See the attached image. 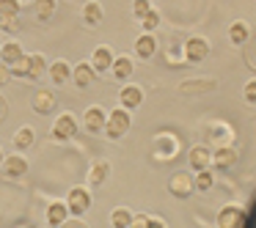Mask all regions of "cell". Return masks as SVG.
Returning a JSON list of instances; mask_svg holds the SVG:
<instances>
[{
    "mask_svg": "<svg viewBox=\"0 0 256 228\" xmlns=\"http://www.w3.org/2000/svg\"><path fill=\"white\" fill-rule=\"evenodd\" d=\"M130 127H132V116L118 107V110H110V116H108L105 135H108V138H113V140H118V138H124V135L130 132Z\"/></svg>",
    "mask_w": 256,
    "mask_h": 228,
    "instance_id": "1",
    "label": "cell"
},
{
    "mask_svg": "<svg viewBox=\"0 0 256 228\" xmlns=\"http://www.w3.org/2000/svg\"><path fill=\"white\" fill-rule=\"evenodd\" d=\"M66 209H69V215H74V217L86 215V212L91 209V193L86 187H72L66 195Z\"/></svg>",
    "mask_w": 256,
    "mask_h": 228,
    "instance_id": "2",
    "label": "cell"
},
{
    "mask_svg": "<svg viewBox=\"0 0 256 228\" xmlns=\"http://www.w3.org/2000/svg\"><path fill=\"white\" fill-rule=\"evenodd\" d=\"M78 135V121H74L72 113H61V116L56 118V124H52V138L56 140H69Z\"/></svg>",
    "mask_w": 256,
    "mask_h": 228,
    "instance_id": "3",
    "label": "cell"
},
{
    "mask_svg": "<svg viewBox=\"0 0 256 228\" xmlns=\"http://www.w3.org/2000/svg\"><path fill=\"white\" fill-rule=\"evenodd\" d=\"M210 55V41L201 39V36H193V39L184 44V58H188L190 63H198L204 61V58Z\"/></svg>",
    "mask_w": 256,
    "mask_h": 228,
    "instance_id": "4",
    "label": "cell"
},
{
    "mask_svg": "<svg viewBox=\"0 0 256 228\" xmlns=\"http://www.w3.org/2000/svg\"><path fill=\"white\" fill-rule=\"evenodd\" d=\"M113 61H116V55L110 52V47H96L88 63H91V69H94V74H105V72H110Z\"/></svg>",
    "mask_w": 256,
    "mask_h": 228,
    "instance_id": "5",
    "label": "cell"
},
{
    "mask_svg": "<svg viewBox=\"0 0 256 228\" xmlns=\"http://www.w3.org/2000/svg\"><path fill=\"white\" fill-rule=\"evenodd\" d=\"M118 102H122V110H135V107H140V102H144V91H140V85H124L122 91H118Z\"/></svg>",
    "mask_w": 256,
    "mask_h": 228,
    "instance_id": "6",
    "label": "cell"
},
{
    "mask_svg": "<svg viewBox=\"0 0 256 228\" xmlns=\"http://www.w3.org/2000/svg\"><path fill=\"white\" fill-rule=\"evenodd\" d=\"M83 121H86V129H88V132H105V121H108V113L102 110L100 105H91L88 110H86Z\"/></svg>",
    "mask_w": 256,
    "mask_h": 228,
    "instance_id": "7",
    "label": "cell"
},
{
    "mask_svg": "<svg viewBox=\"0 0 256 228\" xmlns=\"http://www.w3.org/2000/svg\"><path fill=\"white\" fill-rule=\"evenodd\" d=\"M168 190H171V195H176V198H188L190 193H193V176H188V173H174L171 182H168Z\"/></svg>",
    "mask_w": 256,
    "mask_h": 228,
    "instance_id": "8",
    "label": "cell"
},
{
    "mask_svg": "<svg viewBox=\"0 0 256 228\" xmlns=\"http://www.w3.org/2000/svg\"><path fill=\"white\" fill-rule=\"evenodd\" d=\"M3 173H6L8 179H22L25 173H28V160H25L22 154H12L3 160Z\"/></svg>",
    "mask_w": 256,
    "mask_h": 228,
    "instance_id": "9",
    "label": "cell"
},
{
    "mask_svg": "<svg viewBox=\"0 0 256 228\" xmlns=\"http://www.w3.org/2000/svg\"><path fill=\"white\" fill-rule=\"evenodd\" d=\"M30 105H34V110L39 113V116H47V113L56 110V94L47 91V88H39L34 94V102H30Z\"/></svg>",
    "mask_w": 256,
    "mask_h": 228,
    "instance_id": "10",
    "label": "cell"
},
{
    "mask_svg": "<svg viewBox=\"0 0 256 228\" xmlns=\"http://www.w3.org/2000/svg\"><path fill=\"white\" fill-rule=\"evenodd\" d=\"M188 160H190V168L198 173V171H210L212 154H210V149H206V146H193V149H190V154H188Z\"/></svg>",
    "mask_w": 256,
    "mask_h": 228,
    "instance_id": "11",
    "label": "cell"
},
{
    "mask_svg": "<svg viewBox=\"0 0 256 228\" xmlns=\"http://www.w3.org/2000/svg\"><path fill=\"white\" fill-rule=\"evenodd\" d=\"M66 220H69L66 204H64V201H52V204L47 206V226H50V228H61Z\"/></svg>",
    "mask_w": 256,
    "mask_h": 228,
    "instance_id": "12",
    "label": "cell"
},
{
    "mask_svg": "<svg viewBox=\"0 0 256 228\" xmlns=\"http://www.w3.org/2000/svg\"><path fill=\"white\" fill-rule=\"evenodd\" d=\"M94 69H91V63L88 61H80L78 66H72V80H74V85L78 88H88L91 83H94Z\"/></svg>",
    "mask_w": 256,
    "mask_h": 228,
    "instance_id": "13",
    "label": "cell"
},
{
    "mask_svg": "<svg viewBox=\"0 0 256 228\" xmlns=\"http://www.w3.org/2000/svg\"><path fill=\"white\" fill-rule=\"evenodd\" d=\"M22 58H25L22 44H17V41H6V44L0 47V63H6L8 69H12L14 63H20Z\"/></svg>",
    "mask_w": 256,
    "mask_h": 228,
    "instance_id": "14",
    "label": "cell"
},
{
    "mask_svg": "<svg viewBox=\"0 0 256 228\" xmlns=\"http://www.w3.org/2000/svg\"><path fill=\"white\" fill-rule=\"evenodd\" d=\"M242 209L240 206H226V209H220V217H218V223H220V228H242Z\"/></svg>",
    "mask_w": 256,
    "mask_h": 228,
    "instance_id": "15",
    "label": "cell"
},
{
    "mask_svg": "<svg viewBox=\"0 0 256 228\" xmlns=\"http://www.w3.org/2000/svg\"><path fill=\"white\" fill-rule=\"evenodd\" d=\"M154 52H157V39H154V33H140L138 41H135V55L146 61V58H154Z\"/></svg>",
    "mask_w": 256,
    "mask_h": 228,
    "instance_id": "16",
    "label": "cell"
},
{
    "mask_svg": "<svg viewBox=\"0 0 256 228\" xmlns=\"http://www.w3.org/2000/svg\"><path fill=\"white\" fill-rule=\"evenodd\" d=\"M47 72H50V80L56 85H66V80H72V66L66 61H52Z\"/></svg>",
    "mask_w": 256,
    "mask_h": 228,
    "instance_id": "17",
    "label": "cell"
},
{
    "mask_svg": "<svg viewBox=\"0 0 256 228\" xmlns=\"http://www.w3.org/2000/svg\"><path fill=\"white\" fill-rule=\"evenodd\" d=\"M179 149V140H174L171 135H160V138L154 140V154L160 157V160H168V157H174Z\"/></svg>",
    "mask_w": 256,
    "mask_h": 228,
    "instance_id": "18",
    "label": "cell"
},
{
    "mask_svg": "<svg viewBox=\"0 0 256 228\" xmlns=\"http://www.w3.org/2000/svg\"><path fill=\"white\" fill-rule=\"evenodd\" d=\"M234 162H237V151L232 149V146H220V149L215 151V154H212V165L215 168H232Z\"/></svg>",
    "mask_w": 256,
    "mask_h": 228,
    "instance_id": "19",
    "label": "cell"
},
{
    "mask_svg": "<svg viewBox=\"0 0 256 228\" xmlns=\"http://www.w3.org/2000/svg\"><path fill=\"white\" fill-rule=\"evenodd\" d=\"M102 17H105V11H102V3H96V0H88V3L83 6V19H86V25L96 28V25L102 22Z\"/></svg>",
    "mask_w": 256,
    "mask_h": 228,
    "instance_id": "20",
    "label": "cell"
},
{
    "mask_svg": "<svg viewBox=\"0 0 256 228\" xmlns=\"http://www.w3.org/2000/svg\"><path fill=\"white\" fill-rule=\"evenodd\" d=\"M132 58L130 55H116V61H113V66H110V72H113V77L116 80H127L130 74H132Z\"/></svg>",
    "mask_w": 256,
    "mask_h": 228,
    "instance_id": "21",
    "label": "cell"
},
{
    "mask_svg": "<svg viewBox=\"0 0 256 228\" xmlns=\"http://www.w3.org/2000/svg\"><path fill=\"white\" fill-rule=\"evenodd\" d=\"M108 176H110V162L100 160V162H94V165H91V171H88V182L94 184V187L105 184V179H108Z\"/></svg>",
    "mask_w": 256,
    "mask_h": 228,
    "instance_id": "22",
    "label": "cell"
},
{
    "mask_svg": "<svg viewBox=\"0 0 256 228\" xmlns=\"http://www.w3.org/2000/svg\"><path fill=\"white\" fill-rule=\"evenodd\" d=\"M34 138H36L34 127H20L17 132H14V149H17V151L30 149V146H34Z\"/></svg>",
    "mask_w": 256,
    "mask_h": 228,
    "instance_id": "23",
    "label": "cell"
},
{
    "mask_svg": "<svg viewBox=\"0 0 256 228\" xmlns=\"http://www.w3.org/2000/svg\"><path fill=\"white\" fill-rule=\"evenodd\" d=\"M110 226H113V228H130V226H132V212L124 209V206L113 209V212H110Z\"/></svg>",
    "mask_w": 256,
    "mask_h": 228,
    "instance_id": "24",
    "label": "cell"
},
{
    "mask_svg": "<svg viewBox=\"0 0 256 228\" xmlns=\"http://www.w3.org/2000/svg\"><path fill=\"white\" fill-rule=\"evenodd\" d=\"M228 39H232V44H245V41H248V25H245L242 19L232 22V28H228Z\"/></svg>",
    "mask_w": 256,
    "mask_h": 228,
    "instance_id": "25",
    "label": "cell"
},
{
    "mask_svg": "<svg viewBox=\"0 0 256 228\" xmlns=\"http://www.w3.org/2000/svg\"><path fill=\"white\" fill-rule=\"evenodd\" d=\"M28 58H30L28 77H30V80H39L42 74H44V69H47V61H44V55H39V52H34V55H28Z\"/></svg>",
    "mask_w": 256,
    "mask_h": 228,
    "instance_id": "26",
    "label": "cell"
},
{
    "mask_svg": "<svg viewBox=\"0 0 256 228\" xmlns=\"http://www.w3.org/2000/svg\"><path fill=\"white\" fill-rule=\"evenodd\" d=\"M212 184H215V176H212V171H198V176L193 179V187L201 190V193L212 190Z\"/></svg>",
    "mask_w": 256,
    "mask_h": 228,
    "instance_id": "27",
    "label": "cell"
},
{
    "mask_svg": "<svg viewBox=\"0 0 256 228\" xmlns=\"http://www.w3.org/2000/svg\"><path fill=\"white\" fill-rule=\"evenodd\" d=\"M52 11H56V0H39V3H36V17H39V22L50 19Z\"/></svg>",
    "mask_w": 256,
    "mask_h": 228,
    "instance_id": "28",
    "label": "cell"
},
{
    "mask_svg": "<svg viewBox=\"0 0 256 228\" xmlns=\"http://www.w3.org/2000/svg\"><path fill=\"white\" fill-rule=\"evenodd\" d=\"M140 25H144V30H146V33H152V30H154L157 25H160V14H157L154 8H152V11L146 14V17H140Z\"/></svg>",
    "mask_w": 256,
    "mask_h": 228,
    "instance_id": "29",
    "label": "cell"
},
{
    "mask_svg": "<svg viewBox=\"0 0 256 228\" xmlns=\"http://www.w3.org/2000/svg\"><path fill=\"white\" fill-rule=\"evenodd\" d=\"M0 14L3 17H20V3H14V0H0Z\"/></svg>",
    "mask_w": 256,
    "mask_h": 228,
    "instance_id": "30",
    "label": "cell"
},
{
    "mask_svg": "<svg viewBox=\"0 0 256 228\" xmlns=\"http://www.w3.org/2000/svg\"><path fill=\"white\" fill-rule=\"evenodd\" d=\"M28 69H30V58L25 55L20 63H14V66H12V77H28Z\"/></svg>",
    "mask_w": 256,
    "mask_h": 228,
    "instance_id": "31",
    "label": "cell"
},
{
    "mask_svg": "<svg viewBox=\"0 0 256 228\" xmlns=\"http://www.w3.org/2000/svg\"><path fill=\"white\" fill-rule=\"evenodd\" d=\"M228 135H232V132H228V127H226V124H215V127H212V138H215L218 143H223V146H226Z\"/></svg>",
    "mask_w": 256,
    "mask_h": 228,
    "instance_id": "32",
    "label": "cell"
},
{
    "mask_svg": "<svg viewBox=\"0 0 256 228\" xmlns=\"http://www.w3.org/2000/svg\"><path fill=\"white\" fill-rule=\"evenodd\" d=\"M0 30H8V33L20 30V17H3L0 14Z\"/></svg>",
    "mask_w": 256,
    "mask_h": 228,
    "instance_id": "33",
    "label": "cell"
},
{
    "mask_svg": "<svg viewBox=\"0 0 256 228\" xmlns=\"http://www.w3.org/2000/svg\"><path fill=\"white\" fill-rule=\"evenodd\" d=\"M242 96H245V102H250V105H256V80H248V83H245V88H242Z\"/></svg>",
    "mask_w": 256,
    "mask_h": 228,
    "instance_id": "34",
    "label": "cell"
},
{
    "mask_svg": "<svg viewBox=\"0 0 256 228\" xmlns=\"http://www.w3.org/2000/svg\"><path fill=\"white\" fill-rule=\"evenodd\" d=\"M149 11H152L149 0H135V6H132V14H135V17H146Z\"/></svg>",
    "mask_w": 256,
    "mask_h": 228,
    "instance_id": "35",
    "label": "cell"
},
{
    "mask_svg": "<svg viewBox=\"0 0 256 228\" xmlns=\"http://www.w3.org/2000/svg\"><path fill=\"white\" fill-rule=\"evenodd\" d=\"M196 88H198V91L212 88V80H204V83H190V80H188V83H182V91H184V94H188V91H196Z\"/></svg>",
    "mask_w": 256,
    "mask_h": 228,
    "instance_id": "36",
    "label": "cell"
},
{
    "mask_svg": "<svg viewBox=\"0 0 256 228\" xmlns=\"http://www.w3.org/2000/svg\"><path fill=\"white\" fill-rule=\"evenodd\" d=\"M8 80H12V69H8L6 63H0V85H6Z\"/></svg>",
    "mask_w": 256,
    "mask_h": 228,
    "instance_id": "37",
    "label": "cell"
},
{
    "mask_svg": "<svg viewBox=\"0 0 256 228\" xmlns=\"http://www.w3.org/2000/svg\"><path fill=\"white\" fill-rule=\"evenodd\" d=\"M146 228H166V223H162V217H149L146 215Z\"/></svg>",
    "mask_w": 256,
    "mask_h": 228,
    "instance_id": "38",
    "label": "cell"
},
{
    "mask_svg": "<svg viewBox=\"0 0 256 228\" xmlns=\"http://www.w3.org/2000/svg\"><path fill=\"white\" fill-rule=\"evenodd\" d=\"M61 228H86L83 226V223H80V220H66V223H64V226Z\"/></svg>",
    "mask_w": 256,
    "mask_h": 228,
    "instance_id": "39",
    "label": "cell"
},
{
    "mask_svg": "<svg viewBox=\"0 0 256 228\" xmlns=\"http://www.w3.org/2000/svg\"><path fill=\"white\" fill-rule=\"evenodd\" d=\"M6 113H8V105H6V99H3V96H0V121H3V118H6Z\"/></svg>",
    "mask_w": 256,
    "mask_h": 228,
    "instance_id": "40",
    "label": "cell"
},
{
    "mask_svg": "<svg viewBox=\"0 0 256 228\" xmlns=\"http://www.w3.org/2000/svg\"><path fill=\"white\" fill-rule=\"evenodd\" d=\"M3 160H6V157H3V149H0V165H3Z\"/></svg>",
    "mask_w": 256,
    "mask_h": 228,
    "instance_id": "41",
    "label": "cell"
}]
</instances>
